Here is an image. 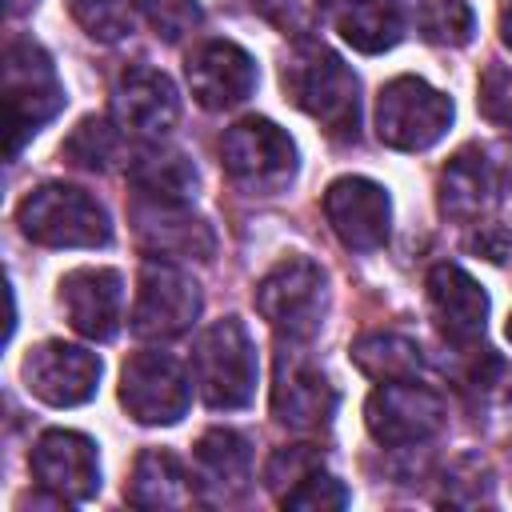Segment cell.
Returning <instances> with one entry per match:
<instances>
[{
	"label": "cell",
	"mask_w": 512,
	"mask_h": 512,
	"mask_svg": "<svg viewBox=\"0 0 512 512\" xmlns=\"http://www.w3.org/2000/svg\"><path fill=\"white\" fill-rule=\"evenodd\" d=\"M280 84L288 100L308 112L316 124H324L336 140H356L360 132V80L356 72L320 40H296V48L284 56Z\"/></svg>",
	"instance_id": "1"
},
{
	"label": "cell",
	"mask_w": 512,
	"mask_h": 512,
	"mask_svg": "<svg viewBox=\"0 0 512 512\" xmlns=\"http://www.w3.org/2000/svg\"><path fill=\"white\" fill-rule=\"evenodd\" d=\"M256 376H260L256 344L236 316H224L196 336L192 380L208 408H216V412L248 408L256 396Z\"/></svg>",
	"instance_id": "2"
},
{
	"label": "cell",
	"mask_w": 512,
	"mask_h": 512,
	"mask_svg": "<svg viewBox=\"0 0 512 512\" xmlns=\"http://www.w3.org/2000/svg\"><path fill=\"white\" fill-rule=\"evenodd\" d=\"M16 224L32 244L44 248H104L112 240L104 204L76 184L32 188L16 208Z\"/></svg>",
	"instance_id": "3"
},
{
	"label": "cell",
	"mask_w": 512,
	"mask_h": 512,
	"mask_svg": "<svg viewBox=\"0 0 512 512\" xmlns=\"http://www.w3.org/2000/svg\"><path fill=\"white\" fill-rule=\"evenodd\" d=\"M4 108H8V156L20 148L64 108V84L56 76L52 56L16 36L4 48Z\"/></svg>",
	"instance_id": "4"
},
{
	"label": "cell",
	"mask_w": 512,
	"mask_h": 512,
	"mask_svg": "<svg viewBox=\"0 0 512 512\" xmlns=\"http://www.w3.org/2000/svg\"><path fill=\"white\" fill-rule=\"evenodd\" d=\"M256 312L284 340H312L328 312V276L308 256H284L256 284Z\"/></svg>",
	"instance_id": "5"
},
{
	"label": "cell",
	"mask_w": 512,
	"mask_h": 512,
	"mask_svg": "<svg viewBox=\"0 0 512 512\" xmlns=\"http://www.w3.org/2000/svg\"><path fill=\"white\" fill-rule=\"evenodd\" d=\"M452 124V100L420 76H396L376 96V136L400 152L432 148Z\"/></svg>",
	"instance_id": "6"
},
{
	"label": "cell",
	"mask_w": 512,
	"mask_h": 512,
	"mask_svg": "<svg viewBox=\"0 0 512 512\" xmlns=\"http://www.w3.org/2000/svg\"><path fill=\"white\" fill-rule=\"evenodd\" d=\"M220 164L240 188L256 196H272L296 176V144L280 124L264 116H248L224 132Z\"/></svg>",
	"instance_id": "7"
},
{
	"label": "cell",
	"mask_w": 512,
	"mask_h": 512,
	"mask_svg": "<svg viewBox=\"0 0 512 512\" xmlns=\"http://www.w3.org/2000/svg\"><path fill=\"white\" fill-rule=\"evenodd\" d=\"M200 284L176 264L148 256L136 280V304H132V336L140 340H172L184 336L200 316Z\"/></svg>",
	"instance_id": "8"
},
{
	"label": "cell",
	"mask_w": 512,
	"mask_h": 512,
	"mask_svg": "<svg viewBox=\"0 0 512 512\" xmlns=\"http://www.w3.org/2000/svg\"><path fill=\"white\" fill-rule=\"evenodd\" d=\"M272 416L292 432H320L336 416V388L304 352V340H284L272 376Z\"/></svg>",
	"instance_id": "9"
},
{
	"label": "cell",
	"mask_w": 512,
	"mask_h": 512,
	"mask_svg": "<svg viewBox=\"0 0 512 512\" xmlns=\"http://www.w3.org/2000/svg\"><path fill=\"white\" fill-rule=\"evenodd\" d=\"M120 404L140 424H176L192 404V380L172 352H136L120 368Z\"/></svg>",
	"instance_id": "10"
},
{
	"label": "cell",
	"mask_w": 512,
	"mask_h": 512,
	"mask_svg": "<svg viewBox=\"0 0 512 512\" xmlns=\"http://www.w3.org/2000/svg\"><path fill=\"white\" fill-rule=\"evenodd\" d=\"M444 400L440 392L416 384V380H392L380 384L364 404V424L376 444L384 448H408L424 444L444 428Z\"/></svg>",
	"instance_id": "11"
},
{
	"label": "cell",
	"mask_w": 512,
	"mask_h": 512,
	"mask_svg": "<svg viewBox=\"0 0 512 512\" xmlns=\"http://www.w3.org/2000/svg\"><path fill=\"white\" fill-rule=\"evenodd\" d=\"M24 388L52 404V408H76L84 400L96 396L100 384V356L80 348V344H64V340H44L36 348H28L24 364H20Z\"/></svg>",
	"instance_id": "12"
},
{
	"label": "cell",
	"mask_w": 512,
	"mask_h": 512,
	"mask_svg": "<svg viewBox=\"0 0 512 512\" xmlns=\"http://www.w3.org/2000/svg\"><path fill=\"white\" fill-rule=\"evenodd\" d=\"M324 216L336 240L352 252H376L392 232V200L384 184L368 176H340L324 192Z\"/></svg>",
	"instance_id": "13"
},
{
	"label": "cell",
	"mask_w": 512,
	"mask_h": 512,
	"mask_svg": "<svg viewBox=\"0 0 512 512\" xmlns=\"http://www.w3.org/2000/svg\"><path fill=\"white\" fill-rule=\"evenodd\" d=\"M112 116L124 132L140 140H160L180 120L176 84L148 64H128L112 84Z\"/></svg>",
	"instance_id": "14"
},
{
	"label": "cell",
	"mask_w": 512,
	"mask_h": 512,
	"mask_svg": "<svg viewBox=\"0 0 512 512\" xmlns=\"http://www.w3.org/2000/svg\"><path fill=\"white\" fill-rule=\"evenodd\" d=\"M32 476L52 496H64L68 504H84L100 492V456L96 444L84 432L72 428H48L32 444Z\"/></svg>",
	"instance_id": "15"
},
{
	"label": "cell",
	"mask_w": 512,
	"mask_h": 512,
	"mask_svg": "<svg viewBox=\"0 0 512 512\" xmlns=\"http://www.w3.org/2000/svg\"><path fill=\"white\" fill-rule=\"evenodd\" d=\"M132 224H136V240L148 256L212 260V252H216V236H212L208 220H200L180 200H144V196H136Z\"/></svg>",
	"instance_id": "16"
},
{
	"label": "cell",
	"mask_w": 512,
	"mask_h": 512,
	"mask_svg": "<svg viewBox=\"0 0 512 512\" xmlns=\"http://www.w3.org/2000/svg\"><path fill=\"white\" fill-rule=\"evenodd\" d=\"M60 308L88 340H112L124 316V276L116 268H72L60 276Z\"/></svg>",
	"instance_id": "17"
},
{
	"label": "cell",
	"mask_w": 512,
	"mask_h": 512,
	"mask_svg": "<svg viewBox=\"0 0 512 512\" xmlns=\"http://www.w3.org/2000/svg\"><path fill=\"white\" fill-rule=\"evenodd\" d=\"M188 88L208 112L236 108L256 88V60L232 40H204L188 56Z\"/></svg>",
	"instance_id": "18"
},
{
	"label": "cell",
	"mask_w": 512,
	"mask_h": 512,
	"mask_svg": "<svg viewBox=\"0 0 512 512\" xmlns=\"http://www.w3.org/2000/svg\"><path fill=\"white\" fill-rule=\"evenodd\" d=\"M428 308H432V320L444 340L472 348L484 336L488 292L460 264H436L428 272Z\"/></svg>",
	"instance_id": "19"
},
{
	"label": "cell",
	"mask_w": 512,
	"mask_h": 512,
	"mask_svg": "<svg viewBox=\"0 0 512 512\" xmlns=\"http://www.w3.org/2000/svg\"><path fill=\"white\" fill-rule=\"evenodd\" d=\"M192 472L208 500H240L252 484V444L232 428H208L192 448Z\"/></svg>",
	"instance_id": "20"
},
{
	"label": "cell",
	"mask_w": 512,
	"mask_h": 512,
	"mask_svg": "<svg viewBox=\"0 0 512 512\" xmlns=\"http://www.w3.org/2000/svg\"><path fill=\"white\" fill-rule=\"evenodd\" d=\"M436 196H440V212L444 216L476 220L500 200V168L492 164V156L484 148L468 144L440 168Z\"/></svg>",
	"instance_id": "21"
},
{
	"label": "cell",
	"mask_w": 512,
	"mask_h": 512,
	"mask_svg": "<svg viewBox=\"0 0 512 512\" xmlns=\"http://www.w3.org/2000/svg\"><path fill=\"white\" fill-rule=\"evenodd\" d=\"M196 472L184 468V460L168 448H144L132 464V476L124 484V500L136 508H188L196 500Z\"/></svg>",
	"instance_id": "22"
},
{
	"label": "cell",
	"mask_w": 512,
	"mask_h": 512,
	"mask_svg": "<svg viewBox=\"0 0 512 512\" xmlns=\"http://www.w3.org/2000/svg\"><path fill=\"white\" fill-rule=\"evenodd\" d=\"M128 184L144 200H180V204H188V196L196 192V168L180 148L148 144V148L128 156Z\"/></svg>",
	"instance_id": "23"
},
{
	"label": "cell",
	"mask_w": 512,
	"mask_h": 512,
	"mask_svg": "<svg viewBox=\"0 0 512 512\" xmlns=\"http://www.w3.org/2000/svg\"><path fill=\"white\" fill-rule=\"evenodd\" d=\"M348 356L364 376H372L380 384L416 380V372H420V344L400 332H364L360 340H352Z\"/></svg>",
	"instance_id": "24"
},
{
	"label": "cell",
	"mask_w": 512,
	"mask_h": 512,
	"mask_svg": "<svg viewBox=\"0 0 512 512\" xmlns=\"http://www.w3.org/2000/svg\"><path fill=\"white\" fill-rule=\"evenodd\" d=\"M340 36L360 52H388L404 36V8L400 0H372V4H344Z\"/></svg>",
	"instance_id": "25"
},
{
	"label": "cell",
	"mask_w": 512,
	"mask_h": 512,
	"mask_svg": "<svg viewBox=\"0 0 512 512\" xmlns=\"http://www.w3.org/2000/svg\"><path fill=\"white\" fill-rule=\"evenodd\" d=\"M120 124L112 128V120H104V116H84L76 128H72V136L64 140V160L68 164H76V168H84V172H108L116 160H120V152H124V140H120Z\"/></svg>",
	"instance_id": "26"
},
{
	"label": "cell",
	"mask_w": 512,
	"mask_h": 512,
	"mask_svg": "<svg viewBox=\"0 0 512 512\" xmlns=\"http://www.w3.org/2000/svg\"><path fill=\"white\" fill-rule=\"evenodd\" d=\"M76 24L92 36V40H124L136 28V12L140 0H68Z\"/></svg>",
	"instance_id": "27"
},
{
	"label": "cell",
	"mask_w": 512,
	"mask_h": 512,
	"mask_svg": "<svg viewBox=\"0 0 512 512\" xmlns=\"http://www.w3.org/2000/svg\"><path fill=\"white\" fill-rule=\"evenodd\" d=\"M420 36L432 40V44H448V48H460L472 40L476 32V16H472V4L468 0H432L424 4L420 12Z\"/></svg>",
	"instance_id": "28"
},
{
	"label": "cell",
	"mask_w": 512,
	"mask_h": 512,
	"mask_svg": "<svg viewBox=\"0 0 512 512\" xmlns=\"http://www.w3.org/2000/svg\"><path fill=\"white\" fill-rule=\"evenodd\" d=\"M252 8L292 40H308L324 20V0H252Z\"/></svg>",
	"instance_id": "29"
},
{
	"label": "cell",
	"mask_w": 512,
	"mask_h": 512,
	"mask_svg": "<svg viewBox=\"0 0 512 512\" xmlns=\"http://www.w3.org/2000/svg\"><path fill=\"white\" fill-rule=\"evenodd\" d=\"M140 16L164 44H180L188 32L200 28V4L196 0H140Z\"/></svg>",
	"instance_id": "30"
},
{
	"label": "cell",
	"mask_w": 512,
	"mask_h": 512,
	"mask_svg": "<svg viewBox=\"0 0 512 512\" xmlns=\"http://www.w3.org/2000/svg\"><path fill=\"white\" fill-rule=\"evenodd\" d=\"M284 508H296V512H336L348 504V488L328 476L324 468H316L312 476H304L300 484H292L284 496H280Z\"/></svg>",
	"instance_id": "31"
},
{
	"label": "cell",
	"mask_w": 512,
	"mask_h": 512,
	"mask_svg": "<svg viewBox=\"0 0 512 512\" xmlns=\"http://www.w3.org/2000/svg\"><path fill=\"white\" fill-rule=\"evenodd\" d=\"M320 464H324V456H320V448H312V444L276 448L272 460H268V468H264V484H268L276 496H284L292 484H300L304 476H312Z\"/></svg>",
	"instance_id": "32"
},
{
	"label": "cell",
	"mask_w": 512,
	"mask_h": 512,
	"mask_svg": "<svg viewBox=\"0 0 512 512\" xmlns=\"http://www.w3.org/2000/svg\"><path fill=\"white\" fill-rule=\"evenodd\" d=\"M476 108L488 124L512 132V68H484L476 84Z\"/></svg>",
	"instance_id": "33"
},
{
	"label": "cell",
	"mask_w": 512,
	"mask_h": 512,
	"mask_svg": "<svg viewBox=\"0 0 512 512\" xmlns=\"http://www.w3.org/2000/svg\"><path fill=\"white\" fill-rule=\"evenodd\" d=\"M500 40L512 48V4L504 8V16H500Z\"/></svg>",
	"instance_id": "34"
},
{
	"label": "cell",
	"mask_w": 512,
	"mask_h": 512,
	"mask_svg": "<svg viewBox=\"0 0 512 512\" xmlns=\"http://www.w3.org/2000/svg\"><path fill=\"white\" fill-rule=\"evenodd\" d=\"M28 4H36V0H8V12H24Z\"/></svg>",
	"instance_id": "35"
},
{
	"label": "cell",
	"mask_w": 512,
	"mask_h": 512,
	"mask_svg": "<svg viewBox=\"0 0 512 512\" xmlns=\"http://www.w3.org/2000/svg\"><path fill=\"white\" fill-rule=\"evenodd\" d=\"M504 332H508V340H512V316H508V328H504Z\"/></svg>",
	"instance_id": "36"
},
{
	"label": "cell",
	"mask_w": 512,
	"mask_h": 512,
	"mask_svg": "<svg viewBox=\"0 0 512 512\" xmlns=\"http://www.w3.org/2000/svg\"><path fill=\"white\" fill-rule=\"evenodd\" d=\"M348 4H372V0H348Z\"/></svg>",
	"instance_id": "37"
}]
</instances>
